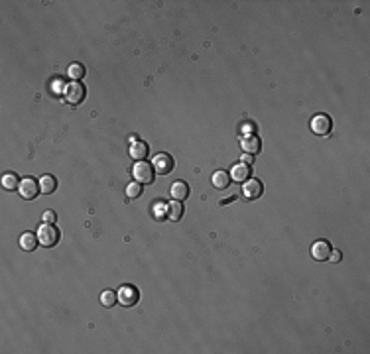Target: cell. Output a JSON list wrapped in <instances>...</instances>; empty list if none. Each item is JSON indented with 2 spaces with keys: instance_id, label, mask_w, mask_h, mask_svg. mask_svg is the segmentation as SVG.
<instances>
[{
  "instance_id": "cell-14",
  "label": "cell",
  "mask_w": 370,
  "mask_h": 354,
  "mask_svg": "<svg viewBox=\"0 0 370 354\" xmlns=\"http://www.w3.org/2000/svg\"><path fill=\"white\" fill-rule=\"evenodd\" d=\"M165 216H167L169 220H173V222L181 220V216H183V207H181V203H179V201H171V203L165 207Z\"/></svg>"
},
{
  "instance_id": "cell-12",
  "label": "cell",
  "mask_w": 370,
  "mask_h": 354,
  "mask_svg": "<svg viewBox=\"0 0 370 354\" xmlns=\"http://www.w3.org/2000/svg\"><path fill=\"white\" fill-rule=\"evenodd\" d=\"M240 146H242V150H244V154H252L256 156L260 150H262V144H260V138L254 136V134H250V136H242V142H240Z\"/></svg>"
},
{
  "instance_id": "cell-13",
  "label": "cell",
  "mask_w": 370,
  "mask_h": 354,
  "mask_svg": "<svg viewBox=\"0 0 370 354\" xmlns=\"http://www.w3.org/2000/svg\"><path fill=\"white\" fill-rule=\"evenodd\" d=\"M169 195L173 197V201H183V199H187V195H189V185L185 181H175L169 187Z\"/></svg>"
},
{
  "instance_id": "cell-20",
  "label": "cell",
  "mask_w": 370,
  "mask_h": 354,
  "mask_svg": "<svg viewBox=\"0 0 370 354\" xmlns=\"http://www.w3.org/2000/svg\"><path fill=\"white\" fill-rule=\"evenodd\" d=\"M116 299H118V295H116L115 291H111V289H107V291L101 293V303L105 307H113L116 303Z\"/></svg>"
},
{
  "instance_id": "cell-1",
  "label": "cell",
  "mask_w": 370,
  "mask_h": 354,
  "mask_svg": "<svg viewBox=\"0 0 370 354\" xmlns=\"http://www.w3.org/2000/svg\"><path fill=\"white\" fill-rule=\"evenodd\" d=\"M59 228L53 224V222H44L40 224V230H38V238H40V244L44 248H51L59 242Z\"/></svg>"
},
{
  "instance_id": "cell-6",
  "label": "cell",
  "mask_w": 370,
  "mask_h": 354,
  "mask_svg": "<svg viewBox=\"0 0 370 354\" xmlns=\"http://www.w3.org/2000/svg\"><path fill=\"white\" fill-rule=\"evenodd\" d=\"M18 191H20L22 199H26V201L36 199L38 193H42V191H40V181H36V179H32V177H26L22 183H20Z\"/></svg>"
},
{
  "instance_id": "cell-3",
  "label": "cell",
  "mask_w": 370,
  "mask_h": 354,
  "mask_svg": "<svg viewBox=\"0 0 370 354\" xmlns=\"http://www.w3.org/2000/svg\"><path fill=\"white\" fill-rule=\"evenodd\" d=\"M85 85L83 83H79V81H73L69 83L67 87H65V100L73 104V106H77V104H81L83 102V98H85Z\"/></svg>"
},
{
  "instance_id": "cell-7",
  "label": "cell",
  "mask_w": 370,
  "mask_h": 354,
  "mask_svg": "<svg viewBox=\"0 0 370 354\" xmlns=\"http://www.w3.org/2000/svg\"><path fill=\"white\" fill-rule=\"evenodd\" d=\"M229 175H231L232 181H236V183H244V181H248V179L252 177V165L238 162V164L232 165V169H231V173H229Z\"/></svg>"
},
{
  "instance_id": "cell-16",
  "label": "cell",
  "mask_w": 370,
  "mask_h": 354,
  "mask_svg": "<svg viewBox=\"0 0 370 354\" xmlns=\"http://www.w3.org/2000/svg\"><path fill=\"white\" fill-rule=\"evenodd\" d=\"M55 189H57V179H55L53 175H44V177L40 179V191H42L44 195H51Z\"/></svg>"
},
{
  "instance_id": "cell-15",
  "label": "cell",
  "mask_w": 370,
  "mask_h": 354,
  "mask_svg": "<svg viewBox=\"0 0 370 354\" xmlns=\"http://www.w3.org/2000/svg\"><path fill=\"white\" fill-rule=\"evenodd\" d=\"M40 244V238L36 234H32V232H24L20 236V248L26 250V252H32V250H36V246Z\"/></svg>"
},
{
  "instance_id": "cell-11",
  "label": "cell",
  "mask_w": 370,
  "mask_h": 354,
  "mask_svg": "<svg viewBox=\"0 0 370 354\" xmlns=\"http://www.w3.org/2000/svg\"><path fill=\"white\" fill-rule=\"evenodd\" d=\"M130 158L132 160H136V162H144L146 158H148V154H150V148H148V144H144V142H132L130 144Z\"/></svg>"
},
{
  "instance_id": "cell-2",
  "label": "cell",
  "mask_w": 370,
  "mask_h": 354,
  "mask_svg": "<svg viewBox=\"0 0 370 354\" xmlns=\"http://www.w3.org/2000/svg\"><path fill=\"white\" fill-rule=\"evenodd\" d=\"M132 175L142 185L154 183V165L148 164V162H136V165L132 167Z\"/></svg>"
},
{
  "instance_id": "cell-25",
  "label": "cell",
  "mask_w": 370,
  "mask_h": 354,
  "mask_svg": "<svg viewBox=\"0 0 370 354\" xmlns=\"http://www.w3.org/2000/svg\"><path fill=\"white\" fill-rule=\"evenodd\" d=\"M242 164H248V165H252V162H254V156L252 154H244L242 156V160H240Z\"/></svg>"
},
{
  "instance_id": "cell-9",
  "label": "cell",
  "mask_w": 370,
  "mask_h": 354,
  "mask_svg": "<svg viewBox=\"0 0 370 354\" xmlns=\"http://www.w3.org/2000/svg\"><path fill=\"white\" fill-rule=\"evenodd\" d=\"M242 193H244V197H246L248 201L258 199V197L264 193L262 181H260V179H248V181H244V185H242Z\"/></svg>"
},
{
  "instance_id": "cell-19",
  "label": "cell",
  "mask_w": 370,
  "mask_h": 354,
  "mask_svg": "<svg viewBox=\"0 0 370 354\" xmlns=\"http://www.w3.org/2000/svg\"><path fill=\"white\" fill-rule=\"evenodd\" d=\"M67 73H69V77L73 79V81H79V79H83V77H85V67H83L81 63H71Z\"/></svg>"
},
{
  "instance_id": "cell-18",
  "label": "cell",
  "mask_w": 370,
  "mask_h": 354,
  "mask_svg": "<svg viewBox=\"0 0 370 354\" xmlns=\"http://www.w3.org/2000/svg\"><path fill=\"white\" fill-rule=\"evenodd\" d=\"M2 187L6 189V191H14L16 187H20L18 175L16 173H4L2 175Z\"/></svg>"
},
{
  "instance_id": "cell-8",
  "label": "cell",
  "mask_w": 370,
  "mask_h": 354,
  "mask_svg": "<svg viewBox=\"0 0 370 354\" xmlns=\"http://www.w3.org/2000/svg\"><path fill=\"white\" fill-rule=\"evenodd\" d=\"M329 254H331V244L327 240H317L311 244V258L313 260L325 262V260H329Z\"/></svg>"
},
{
  "instance_id": "cell-23",
  "label": "cell",
  "mask_w": 370,
  "mask_h": 354,
  "mask_svg": "<svg viewBox=\"0 0 370 354\" xmlns=\"http://www.w3.org/2000/svg\"><path fill=\"white\" fill-rule=\"evenodd\" d=\"M44 222H55V212L53 211L44 212Z\"/></svg>"
},
{
  "instance_id": "cell-24",
  "label": "cell",
  "mask_w": 370,
  "mask_h": 354,
  "mask_svg": "<svg viewBox=\"0 0 370 354\" xmlns=\"http://www.w3.org/2000/svg\"><path fill=\"white\" fill-rule=\"evenodd\" d=\"M329 260H331V262H335V264H337V262H341V252H339V250H331Z\"/></svg>"
},
{
  "instance_id": "cell-4",
  "label": "cell",
  "mask_w": 370,
  "mask_h": 354,
  "mask_svg": "<svg viewBox=\"0 0 370 354\" xmlns=\"http://www.w3.org/2000/svg\"><path fill=\"white\" fill-rule=\"evenodd\" d=\"M331 128H333V122H331V118L327 116V114H315V116L311 118V132L313 134L325 136V134L331 132Z\"/></svg>"
},
{
  "instance_id": "cell-10",
  "label": "cell",
  "mask_w": 370,
  "mask_h": 354,
  "mask_svg": "<svg viewBox=\"0 0 370 354\" xmlns=\"http://www.w3.org/2000/svg\"><path fill=\"white\" fill-rule=\"evenodd\" d=\"M154 169L162 175H167L171 169H173V158L169 154H158L154 158Z\"/></svg>"
},
{
  "instance_id": "cell-21",
  "label": "cell",
  "mask_w": 370,
  "mask_h": 354,
  "mask_svg": "<svg viewBox=\"0 0 370 354\" xmlns=\"http://www.w3.org/2000/svg\"><path fill=\"white\" fill-rule=\"evenodd\" d=\"M126 195H128L130 199H136V197H140V195H142V183H138V181H134V183H128V185H126Z\"/></svg>"
},
{
  "instance_id": "cell-17",
  "label": "cell",
  "mask_w": 370,
  "mask_h": 354,
  "mask_svg": "<svg viewBox=\"0 0 370 354\" xmlns=\"http://www.w3.org/2000/svg\"><path fill=\"white\" fill-rule=\"evenodd\" d=\"M213 187L217 189H227L231 185V175L227 173V171H217L215 175H213Z\"/></svg>"
},
{
  "instance_id": "cell-5",
  "label": "cell",
  "mask_w": 370,
  "mask_h": 354,
  "mask_svg": "<svg viewBox=\"0 0 370 354\" xmlns=\"http://www.w3.org/2000/svg\"><path fill=\"white\" fill-rule=\"evenodd\" d=\"M138 289L132 287V285H122L120 291H118V303L124 307H132L134 303H138Z\"/></svg>"
},
{
  "instance_id": "cell-22",
  "label": "cell",
  "mask_w": 370,
  "mask_h": 354,
  "mask_svg": "<svg viewBox=\"0 0 370 354\" xmlns=\"http://www.w3.org/2000/svg\"><path fill=\"white\" fill-rule=\"evenodd\" d=\"M240 132H242V136H250V134H254V124H252V122H244Z\"/></svg>"
}]
</instances>
